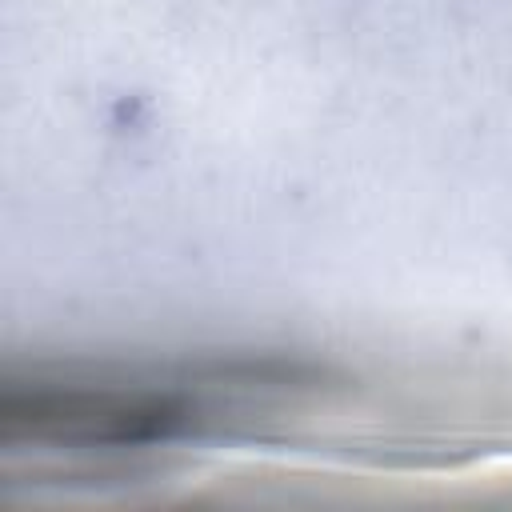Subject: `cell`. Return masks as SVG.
Listing matches in <instances>:
<instances>
[{
  "label": "cell",
  "mask_w": 512,
  "mask_h": 512,
  "mask_svg": "<svg viewBox=\"0 0 512 512\" xmlns=\"http://www.w3.org/2000/svg\"><path fill=\"white\" fill-rule=\"evenodd\" d=\"M188 420L184 396L148 384H12L0 396L4 440L144 444Z\"/></svg>",
  "instance_id": "6da1fadb"
}]
</instances>
